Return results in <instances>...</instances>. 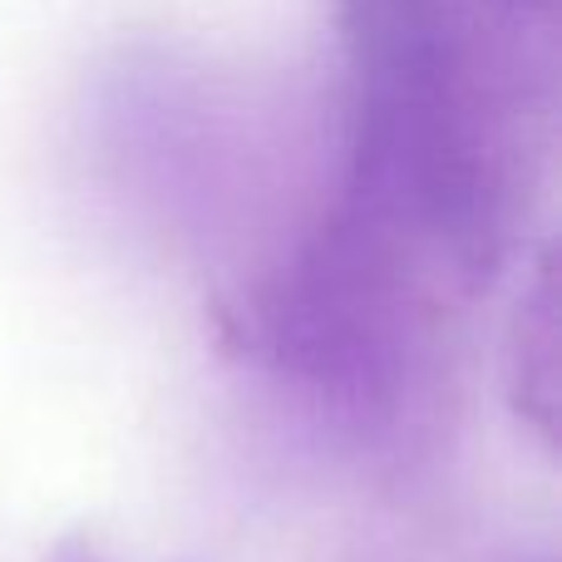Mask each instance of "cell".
I'll return each mask as SVG.
<instances>
[{"label":"cell","mask_w":562,"mask_h":562,"mask_svg":"<svg viewBox=\"0 0 562 562\" xmlns=\"http://www.w3.org/2000/svg\"><path fill=\"white\" fill-rule=\"evenodd\" d=\"M558 281L553 272L538 277V286L524 296L508 336V400L533 425L543 445H558L562 419V346H558Z\"/></svg>","instance_id":"cell-1"}]
</instances>
